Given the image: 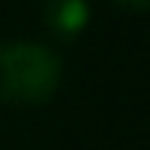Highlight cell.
I'll return each instance as SVG.
<instances>
[{"mask_svg": "<svg viewBox=\"0 0 150 150\" xmlns=\"http://www.w3.org/2000/svg\"><path fill=\"white\" fill-rule=\"evenodd\" d=\"M43 22L55 37L74 40L89 25V0H46Z\"/></svg>", "mask_w": 150, "mask_h": 150, "instance_id": "cell-2", "label": "cell"}, {"mask_svg": "<svg viewBox=\"0 0 150 150\" xmlns=\"http://www.w3.org/2000/svg\"><path fill=\"white\" fill-rule=\"evenodd\" d=\"M61 86V61L40 43L0 46V101L12 107L46 104Z\"/></svg>", "mask_w": 150, "mask_h": 150, "instance_id": "cell-1", "label": "cell"}, {"mask_svg": "<svg viewBox=\"0 0 150 150\" xmlns=\"http://www.w3.org/2000/svg\"><path fill=\"white\" fill-rule=\"evenodd\" d=\"M113 3L126 12H147L150 9V0H113Z\"/></svg>", "mask_w": 150, "mask_h": 150, "instance_id": "cell-3", "label": "cell"}]
</instances>
